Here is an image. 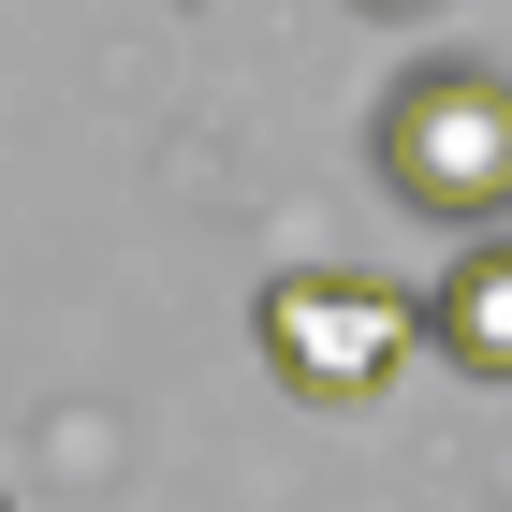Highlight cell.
Segmentation results:
<instances>
[{
  "instance_id": "6da1fadb",
  "label": "cell",
  "mask_w": 512,
  "mask_h": 512,
  "mask_svg": "<svg viewBox=\"0 0 512 512\" xmlns=\"http://www.w3.org/2000/svg\"><path fill=\"white\" fill-rule=\"evenodd\" d=\"M381 191L410 220H454V235H498L512 220V74L483 59H425V74L381 88Z\"/></svg>"
},
{
  "instance_id": "7a4b0ae2",
  "label": "cell",
  "mask_w": 512,
  "mask_h": 512,
  "mask_svg": "<svg viewBox=\"0 0 512 512\" xmlns=\"http://www.w3.org/2000/svg\"><path fill=\"white\" fill-rule=\"evenodd\" d=\"M249 337H264L278 395H308V410H366L395 366L425 352V293H395V278H352V264H293V278H264Z\"/></svg>"
},
{
  "instance_id": "277c9868",
  "label": "cell",
  "mask_w": 512,
  "mask_h": 512,
  "mask_svg": "<svg viewBox=\"0 0 512 512\" xmlns=\"http://www.w3.org/2000/svg\"><path fill=\"white\" fill-rule=\"evenodd\" d=\"M0 512H15V498H0Z\"/></svg>"
},
{
  "instance_id": "3957f363",
  "label": "cell",
  "mask_w": 512,
  "mask_h": 512,
  "mask_svg": "<svg viewBox=\"0 0 512 512\" xmlns=\"http://www.w3.org/2000/svg\"><path fill=\"white\" fill-rule=\"evenodd\" d=\"M425 337H439V366H469V381H512V235H483V249H454V264H439Z\"/></svg>"
}]
</instances>
